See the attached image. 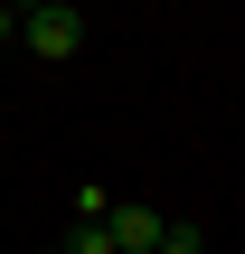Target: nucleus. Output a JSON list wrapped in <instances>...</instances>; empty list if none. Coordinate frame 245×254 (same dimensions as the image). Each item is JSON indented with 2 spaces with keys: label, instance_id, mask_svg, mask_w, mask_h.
Wrapping results in <instances>:
<instances>
[{
  "label": "nucleus",
  "instance_id": "obj_3",
  "mask_svg": "<svg viewBox=\"0 0 245 254\" xmlns=\"http://www.w3.org/2000/svg\"><path fill=\"white\" fill-rule=\"evenodd\" d=\"M104 217H113V189L85 179V189H76V226H104Z\"/></svg>",
  "mask_w": 245,
  "mask_h": 254
},
{
  "label": "nucleus",
  "instance_id": "obj_2",
  "mask_svg": "<svg viewBox=\"0 0 245 254\" xmlns=\"http://www.w3.org/2000/svg\"><path fill=\"white\" fill-rule=\"evenodd\" d=\"M161 226H170V217H161L151 198H113V217H104L113 254H151V245H161Z\"/></svg>",
  "mask_w": 245,
  "mask_h": 254
},
{
  "label": "nucleus",
  "instance_id": "obj_7",
  "mask_svg": "<svg viewBox=\"0 0 245 254\" xmlns=\"http://www.w3.org/2000/svg\"><path fill=\"white\" fill-rule=\"evenodd\" d=\"M57 254H66V245H57Z\"/></svg>",
  "mask_w": 245,
  "mask_h": 254
},
{
  "label": "nucleus",
  "instance_id": "obj_6",
  "mask_svg": "<svg viewBox=\"0 0 245 254\" xmlns=\"http://www.w3.org/2000/svg\"><path fill=\"white\" fill-rule=\"evenodd\" d=\"M0 38H19V9H0Z\"/></svg>",
  "mask_w": 245,
  "mask_h": 254
},
{
  "label": "nucleus",
  "instance_id": "obj_4",
  "mask_svg": "<svg viewBox=\"0 0 245 254\" xmlns=\"http://www.w3.org/2000/svg\"><path fill=\"white\" fill-rule=\"evenodd\" d=\"M151 254H208V236H198L189 217H170V226H161V245H151Z\"/></svg>",
  "mask_w": 245,
  "mask_h": 254
},
{
  "label": "nucleus",
  "instance_id": "obj_5",
  "mask_svg": "<svg viewBox=\"0 0 245 254\" xmlns=\"http://www.w3.org/2000/svg\"><path fill=\"white\" fill-rule=\"evenodd\" d=\"M66 254H113V236H104V226H76V236H66Z\"/></svg>",
  "mask_w": 245,
  "mask_h": 254
},
{
  "label": "nucleus",
  "instance_id": "obj_1",
  "mask_svg": "<svg viewBox=\"0 0 245 254\" xmlns=\"http://www.w3.org/2000/svg\"><path fill=\"white\" fill-rule=\"evenodd\" d=\"M85 9H66V0H38V9H19V47L38 57V66H76L85 57Z\"/></svg>",
  "mask_w": 245,
  "mask_h": 254
}]
</instances>
